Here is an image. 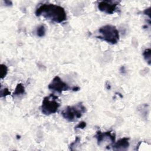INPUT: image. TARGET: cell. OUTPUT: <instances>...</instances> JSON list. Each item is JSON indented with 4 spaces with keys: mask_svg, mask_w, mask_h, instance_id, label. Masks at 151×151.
Returning <instances> with one entry per match:
<instances>
[{
    "mask_svg": "<svg viewBox=\"0 0 151 151\" xmlns=\"http://www.w3.org/2000/svg\"><path fill=\"white\" fill-rule=\"evenodd\" d=\"M37 17H43L52 21L62 23L67 20V14L62 7L53 4H43L35 11Z\"/></svg>",
    "mask_w": 151,
    "mask_h": 151,
    "instance_id": "obj_1",
    "label": "cell"
},
{
    "mask_svg": "<svg viewBox=\"0 0 151 151\" xmlns=\"http://www.w3.org/2000/svg\"><path fill=\"white\" fill-rule=\"evenodd\" d=\"M101 35L96 37L102 39L111 44H116L119 40V32L115 26L112 25H106L100 27L99 30Z\"/></svg>",
    "mask_w": 151,
    "mask_h": 151,
    "instance_id": "obj_2",
    "label": "cell"
},
{
    "mask_svg": "<svg viewBox=\"0 0 151 151\" xmlns=\"http://www.w3.org/2000/svg\"><path fill=\"white\" fill-rule=\"evenodd\" d=\"M86 108L82 103H79L74 106H69L62 112V115L69 122H74L80 118L86 112Z\"/></svg>",
    "mask_w": 151,
    "mask_h": 151,
    "instance_id": "obj_3",
    "label": "cell"
},
{
    "mask_svg": "<svg viewBox=\"0 0 151 151\" xmlns=\"http://www.w3.org/2000/svg\"><path fill=\"white\" fill-rule=\"evenodd\" d=\"M57 99L58 97L54 94L44 97L41 106L42 113L50 115L56 113L60 106V104L57 102Z\"/></svg>",
    "mask_w": 151,
    "mask_h": 151,
    "instance_id": "obj_4",
    "label": "cell"
},
{
    "mask_svg": "<svg viewBox=\"0 0 151 151\" xmlns=\"http://www.w3.org/2000/svg\"><path fill=\"white\" fill-rule=\"evenodd\" d=\"M48 87L50 90L58 93H62L64 91L72 90V87H70L67 83L64 82L59 76H56L49 84Z\"/></svg>",
    "mask_w": 151,
    "mask_h": 151,
    "instance_id": "obj_5",
    "label": "cell"
},
{
    "mask_svg": "<svg viewBox=\"0 0 151 151\" xmlns=\"http://www.w3.org/2000/svg\"><path fill=\"white\" fill-rule=\"evenodd\" d=\"M118 5V2L104 1L99 3L98 9L100 11L104 12L108 14H112L116 11Z\"/></svg>",
    "mask_w": 151,
    "mask_h": 151,
    "instance_id": "obj_6",
    "label": "cell"
},
{
    "mask_svg": "<svg viewBox=\"0 0 151 151\" xmlns=\"http://www.w3.org/2000/svg\"><path fill=\"white\" fill-rule=\"evenodd\" d=\"M97 140V143L99 145H101V143L105 140L109 139L112 143V144L115 142V135L111 131L102 132L100 131L97 132V133L95 136Z\"/></svg>",
    "mask_w": 151,
    "mask_h": 151,
    "instance_id": "obj_7",
    "label": "cell"
},
{
    "mask_svg": "<svg viewBox=\"0 0 151 151\" xmlns=\"http://www.w3.org/2000/svg\"><path fill=\"white\" fill-rule=\"evenodd\" d=\"M129 138H123L112 145V149L115 150H127L129 146Z\"/></svg>",
    "mask_w": 151,
    "mask_h": 151,
    "instance_id": "obj_8",
    "label": "cell"
},
{
    "mask_svg": "<svg viewBox=\"0 0 151 151\" xmlns=\"http://www.w3.org/2000/svg\"><path fill=\"white\" fill-rule=\"evenodd\" d=\"M24 93H25V87L23 86V84L21 83L18 84L15 89V91L13 93V96H17L22 95Z\"/></svg>",
    "mask_w": 151,
    "mask_h": 151,
    "instance_id": "obj_9",
    "label": "cell"
},
{
    "mask_svg": "<svg viewBox=\"0 0 151 151\" xmlns=\"http://www.w3.org/2000/svg\"><path fill=\"white\" fill-rule=\"evenodd\" d=\"M46 32V28L44 25L41 24L36 29V34L39 37H43L45 35Z\"/></svg>",
    "mask_w": 151,
    "mask_h": 151,
    "instance_id": "obj_10",
    "label": "cell"
},
{
    "mask_svg": "<svg viewBox=\"0 0 151 151\" xmlns=\"http://www.w3.org/2000/svg\"><path fill=\"white\" fill-rule=\"evenodd\" d=\"M150 49L147 48L145 50L143 53V56L145 60L148 63L149 65H150Z\"/></svg>",
    "mask_w": 151,
    "mask_h": 151,
    "instance_id": "obj_11",
    "label": "cell"
},
{
    "mask_svg": "<svg viewBox=\"0 0 151 151\" xmlns=\"http://www.w3.org/2000/svg\"><path fill=\"white\" fill-rule=\"evenodd\" d=\"M8 72V68L4 65H1V68H0V74H1V79H4Z\"/></svg>",
    "mask_w": 151,
    "mask_h": 151,
    "instance_id": "obj_12",
    "label": "cell"
},
{
    "mask_svg": "<svg viewBox=\"0 0 151 151\" xmlns=\"http://www.w3.org/2000/svg\"><path fill=\"white\" fill-rule=\"evenodd\" d=\"M11 94V93L9 91V89L7 88H4V89H1V97H6L8 95H10Z\"/></svg>",
    "mask_w": 151,
    "mask_h": 151,
    "instance_id": "obj_13",
    "label": "cell"
},
{
    "mask_svg": "<svg viewBox=\"0 0 151 151\" xmlns=\"http://www.w3.org/2000/svg\"><path fill=\"white\" fill-rule=\"evenodd\" d=\"M86 127V123L85 122H81L75 127V128L76 129H83Z\"/></svg>",
    "mask_w": 151,
    "mask_h": 151,
    "instance_id": "obj_14",
    "label": "cell"
},
{
    "mask_svg": "<svg viewBox=\"0 0 151 151\" xmlns=\"http://www.w3.org/2000/svg\"><path fill=\"white\" fill-rule=\"evenodd\" d=\"M80 141V138L79 137V136H76V139H75V141L74 142H73L71 145H70V149L71 150H72V148H73V147H74V146H76L79 142Z\"/></svg>",
    "mask_w": 151,
    "mask_h": 151,
    "instance_id": "obj_15",
    "label": "cell"
},
{
    "mask_svg": "<svg viewBox=\"0 0 151 151\" xmlns=\"http://www.w3.org/2000/svg\"><path fill=\"white\" fill-rule=\"evenodd\" d=\"M143 13H144V14H145V15H147V16H149V17H150V8H149V9H146V10L143 11Z\"/></svg>",
    "mask_w": 151,
    "mask_h": 151,
    "instance_id": "obj_16",
    "label": "cell"
},
{
    "mask_svg": "<svg viewBox=\"0 0 151 151\" xmlns=\"http://www.w3.org/2000/svg\"><path fill=\"white\" fill-rule=\"evenodd\" d=\"M4 3H5L6 4L7 6H8L12 5V3H11V1H5Z\"/></svg>",
    "mask_w": 151,
    "mask_h": 151,
    "instance_id": "obj_17",
    "label": "cell"
}]
</instances>
